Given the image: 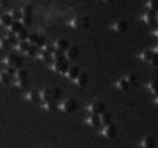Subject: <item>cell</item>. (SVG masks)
Masks as SVG:
<instances>
[{
  "instance_id": "27",
  "label": "cell",
  "mask_w": 158,
  "mask_h": 148,
  "mask_svg": "<svg viewBox=\"0 0 158 148\" xmlns=\"http://www.w3.org/2000/svg\"><path fill=\"white\" fill-rule=\"evenodd\" d=\"M27 38H29V32H27V30H25L24 27H22L21 32L16 35V39H18V43H19V41H27Z\"/></svg>"
},
{
  "instance_id": "9",
  "label": "cell",
  "mask_w": 158,
  "mask_h": 148,
  "mask_svg": "<svg viewBox=\"0 0 158 148\" xmlns=\"http://www.w3.org/2000/svg\"><path fill=\"white\" fill-rule=\"evenodd\" d=\"M68 62L67 60H65V62H54V63H52V71H54V73H67V70H68Z\"/></svg>"
},
{
  "instance_id": "30",
  "label": "cell",
  "mask_w": 158,
  "mask_h": 148,
  "mask_svg": "<svg viewBox=\"0 0 158 148\" xmlns=\"http://www.w3.org/2000/svg\"><path fill=\"white\" fill-rule=\"evenodd\" d=\"M11 47H13V44L8 41L6 38H2V39H0V49H2V50H10Z\"/></svg>"
},
{
  "instance_id": "32",
  "label": "cell",
  "mask_w": 158,
  "mask_h": 148,
  "mask_svg": "<svg viewBox=\"0 0 158 148\" xmlns=\"http://www.w3.org/2000/svg\"><path fill=\"white\" fill-rule=\"evenodd\" d=\"M125 80L128 82V85L131 87V85H135V84L138 82V76H136V74H133V73H130V74L125 77Z\"/></svg>"
},
{
  "instance_id": "29",
  "label": "cell",
  "mask_w": 158,
  "mask_h": 148,
  "mask_svg": "<svg viewBox=\"0 0 158 148\" xmlns=\"http://www.w3.org/2000/svg\"><path fill=\"white\" fill-rule=\"evenodd\" d=\"M49 88H51L52 101H57V99L60 98V88H59V87H56V85H52V87H49Z\"/></svg>"
},
{
  "instance_id": "43",
  "label": "cell",
  "mask_w": 158,
  "mask_h": 148,
  "mask_svg": "<svg viewBox=\"0 0 158 148\" xmlns=\"http://www.w3.org/2000/svg\"><path fill=\"white\" fill-rule=\"evenodd\" d=\"M0 16H2V14H0Z\"/></svg>"
},
{
  "instance_id": "37",
  "label": "cell",
  "mask_w": 158,
  "mask_h": 148,
  "mask_svg": "<svg viewBox=\"0 0 158 148\" xmlns=\"http://www.w3.org/2000/svg\"><path fill=\"white\" fill-rule=\"evenodd\" d=\"M25 55H27V57H35L36 55V47L35 46H30L27 49V52H25Z\"/></svg>"
},
{
  "instance_id": "35",
  "label": "cell",
  "mask_w": 158,
  "mask_h": 148,
  "mask_svg": "<svg viewBox=\"0 0 158 148\" xmlns=\"http://www.w3.org/2000/svg\"><path fill=\"white\" fill-rule=\"evenodd\" d=\"M146 88L153 93V96H156V82H155V80H150V82H147V84H146Z\"/></svg>"
},
{
  "instance_id": "2",
  "label": "cell",
  "mask_w": 158,
  "mask_h": 148,
  "mask_svg": "<svg viewBox=\"0 0 158 148\" xmlns=\"http://www.w3.org/2000/svg\"><path fill=\"white\" fill-rule=\"evenodd\" d=\"M70 27L74 30H84L89 27V18L85 16H76L70 21Z\"/></svg>"
},
{
  "instance_id": "39",
  "label": "cell",
  "mask_w": 158,
  "mask_h": 148,
  "mask_svg": "<svg viewBox=\"0 0 158 148\" xmlns=\"http://www.w3.org/2000/svg\"><path fill=\"white\" fill-rule=\"evenodd\" d=\"M10 6V3L6 2V0H0V10H6Z\"/></svg>"
},
{
  "instance_id": "16",
  "label": "cell",
  "mask_w": 158,
  "mask_h": 148,
  "mask_svg": "<svg viewBox=\"0 0 158 148\" xmlns=\"http://www.w3.org/2000/svg\"><path fill=\"white\" fill-rule=\"evenodd\" d=\"M40 99H41L43 102H49L52 101V95H51V88H43V90H40Z\"/></svg>"
},
{
  "instance_id": "15",
  "label": "cell",
  "mask_w": 158,
  "mask_h": 148,
  "mask_svg": "<svg viewBox=\"0 0 158 148\" xmlns=\"http://www.w3.org/2000/svg\"><path fill=\"white\" fill-rule=\"evenodd\" d=\"M142 21L146 24H155L156 22V11H146V14L142 16Z\"/></svg>"
},
{
  "instance_id": "14",
  "label": "cell",
  "mask_w": 158,
  "mask_h": 148,
  "mask_svg": "<svg viewBox=\"0 0 158 148\" xmlns=\"http://www.w3.org/2000/svg\"><path fill=\"white\" fill-rule=\"evenodd\" d=\"M85 125H89V126H92V128L101 126V123H100V115H90L89 118H85Z\"/></svg>"
},
{
  "instance_id": "3",
  "label": "cell",
  "mask_w": 158,
  "mask_h": 148,
  "mask_svg": "<svg viewBox=\"0 0 158 148\" xmlns=\"http://www.w3.org/2000/svg\"><path fill=\"white\" fill-rule=\"evenodd\" d=\"M27 41H29V44H30V46H35V47H43V46L46 44V38H44V35L35 32V33H29Z\"/></svg>"
},
{
  "instance_id": "42",
  "label": "cell",
  "mask_w": 158,
  "mask_h": 148,
  "mask_svg": "<svg viewBox=\"0 0 158 148\" xmlns=\"http://www.w3.org/2000/svg\"><path fill=\"white\" fill-rule=\"evenodd\" d=\"M48 148H54V146H48Z\"/></svg>"
},
{
  "instance_id": "17",
  "label": "cell",
  "mask_w": 158,
  "mask_h": 148,
  "mask_svg": "<svg viewBox=\"0 0 158 148\" xmlns=\"http://www.w3.org/2000/svg\"><path fill=\"white\" fill-rule=\"evenodd\" d=\"M15 79H16V82H22V80H29V71H25V70H18L15 73Z\"/></svg>"
},
{
  "instance_id": "11",
  "label": "cell",
  "mask_w": 158,
  "mask_h": 148,
  "mask_svg": "<svg viewBox=\"0 0 158 148\" xmlns=\"http://www.w3.org/2000/svg\"><path fill=\"white\" fill-rule=\"evenodd\" d=\"M54 46V49L56 50H60V52H65L68 47H70V43H68V39H65V38H59L57 41L52 44Z\"/></svg>"
},
{
  "instance_id": "7",
  "label": "cell",
  "mask_w": 158,
  "mask_h": 148,
  "mask_svg": "<svg viewBox=\"0 0 158 148\" xmlns=\"http://www.w3.org/2000/svg\"><path fill=\"white\" fill-rule=\"evenodd\" d=\"M76 101L74 99H65V101H62L60 104H59V109L60 110H63V112H67V114H70V112H73V110H76Z\"/></svg>"
},
{
  "instance_id": "4",
  "label": "cell",
  "mask_w": 158,
  "mask_h": 148,
  "mask_svg": "<svg viewBox=\"0 0 158 148\" xmlns=\"http://www.w3.org/2000/svg\"><path fill=\"white\" fill-rule=\"evenodd\" d=\"M87 110L90 112V115H100L106 110V107H104V102H101V101H92L87 106Z\"/></svg>"
},
{
  "instance_id": "40",
  "label": "cell",
  "mask_w": 158,
  "mask_h": 148,
  "mask_svg": "<svg viewBox=\"0 0 158 148\" xmlns=\"http://www.w3.org/2000/svg\"><path fill=\"white\" fill-rule=\"evenodd\" d=\"M16 85L19 87V88H25L29 85V80H22V82H16Z\"/></svg>"
},
{
  "instance_id": "26",
  "label": "cell",
  "mask_w": 158,
  "mask_h": 148,
  "mask_svg": "<svg viewBox=\"0 0 158 148\" xmlns=\"http://www.w3.org/2000/svg\"><path fill=\"white\" fill-rule=\"evenodd\" d=\"M22 14H27V16H33V6L30 3H25L22 5V8H19Z\"/></svg>"
},
{
  "instance_id": "34",
  "label": "cell",
  "mask_w": 158,
  "mask_h": 148,
  "mask_svg": "<svg viewBox=\"0 0 158 148\" xmlns=\"http://www.w3.org/2000/svg\"><path fill=\"white\" fill-rule=\"evenodd\" d=\"M40 60H41V62H52V55H51V54H48V52H44V50H41V52H40Z\"/></svg>"
},
{
  "instance_id": "5",
  "label": "cell",
  "mask_w": 158,
  "mask_h": 148,
  "mask_svg": "<svg viewBox=\"0 0 158 148\" xmlns=\"http://www.w3.org/2000/svg\"><path fill=\"white\" fill-rule=\"evenodd\" d=\"M156 52H158V49L155 47V49H147V50H142L141 52V60L142 62H146V63H152V62H155L156 60Z\"/></svg>"
},
{
  "instance_id": "25",
  "label": "cell",
  "mask_w": 158,
  "mask_h": 148,
  "mask_svg": "<svg viewBox=\"0 0 158 148\" xmlns=\"http://www.w3.org/2000/svg\"><path fill=\"white\" fill-rule=\"evenodd\" d=\"M15 47H16V50H19V52L25 54V52H27V49L30 47V44H29V41H19Z\"/></svg>"
},
{
  "instance_id": "36",
  "label": "cell",
  "mask_w": 158,
  "mask_h": 148,
  "mask_svg": "<svg viewBox=\"0 0 158 148\" xmlns=\"http://www.w3.org/2000/svg\"><path fill=\"white\" fill-rule=\"evenodd\" d=\"M32 22H33V16L22 14V18H21V24H24V25H30Z\"/></svg>"
},
{
  "instance_id": "24",
  "label": "cell",
  "mask_w": 158,
  "mask_h": 148,
  "mask_svg": "<svg viewBox=\"0 0 158 148\" xmlns=\"http://www.w3.org/2000/svg\"><path fill=\"white\" fill-rule=\"evenodd\" d=\"M57 109H59L57 101H49V102H44V110H48V112H56Z\"/></svg>"
},
{
  "instance_id": "23",
  "label": "cell",
  "mask_w": 158,
  "mask_h": 148,
  "mask_svg": "<svg viewBox=\"0 0 158 148\" xmlns=\"http://www.w3.org/2000/svg\"><path fill=\"white\" fill-rule=\"evenodd\" d=\"M24 98L27 99V101H38V99H40V93H38L36 90H30V91L25 93Z\"/></svg>"
},
{
  "instance_id": "10",
  "label": "cell",
  "mask_w": 158,
  "mask_h": 148,
  "mask_svg": "<svg viewBox=\"0 0 158 148\" xmlns=\"http://www.w3.org/2000/svg\"><path fill=\"white\" fill-rule=\"evenodd\" d=\"M111 29H112L114 32H117V33H125V32H127V29H128V24H127V21L120 19V21L114 22Z\"/></svg>"
},
{
  "instance_id": "22",
  "label": "cell",
  "mask_w": 158,
  "mask_h": 148,
  "mask_svg": "<svg viewBox=\"0 0 158 148\" xmlns=\"http://www.w3.org/2000/svg\"><path fill=\"white\" fill-rule=\"evenodd\" d=\"M115 88H117V90H120V91H125V90L130 88V85H128V82L125 80V77H122V79H118V80H117V82H115Z\"/></svg>"
},
{
  "instance_id": "33",
  "label": "cell",
  "mask_w": 158,
  "mask_h": 148,
  "mask_svg": "<svg viewBox=\"0 0 158 148\" xmlns=\"http://www.w3.org/2000/svg\"><path fill=\"white\" fill-rule=\"evenodd\" d=\"M11 22H13V21H11V18L8 16V13H6V14H2V16H0V24H2L3 27H8Z\"/></svg>"
},
{
  "instance_id": "38",
  "label": "cell",
  "mask_w": 158,
  "mask_h": 148,
  "mask_svg": "<svg viewBox=\"0 0 158 148\" xmlns=\"http://www.w3.org/2000/svg\"><path fill=\"white\" fill-rule=\"evenodd\" d=\"M146 5H147V11H156V3L153 2V0H149Z\"/></svg>"
},
{
  "instance_id": "6",
  "label": "cell",
  "mask_w": 158,
  "mask_h": 148,
  "mask_svg": "<svg viewBox=\"0 0 158 148\" xmlns=\"http://www.w3.org/2000/svg\"><path fill=\"white\" fill-rule=\"evenodd\" d=\"M101 136L106 139H114L117 136V126L115 125H104L101 129Z\"/></svg>"
},
{
  "instance_id": "28",
  "label": "cell",
  "mask_w": 158,
  "mask_h": 148,
  "mask_svg": "<svg viewBox=\"0 0 158 148\" xmlns=\"http://www.w3.org/2000/svg\"><path fill=\"white\" fill-rule=\"evenodd\" d=\"M65 52H60V50H56L52 54V62H65Z\"/></svg>"
},
{
  "instance_id": "19",
  "label": "cell",
  "mask_w": 158,
  "mask_h": 148,
  "mask_svg": "<svg viewBox=\"0 0 158 148\" xmlns=\"http://www.w3.org/2000/svg\"><path fill=\"white\" fill-rule=\"evenodd\" d=\"M8 16L11 18V21H19V22H21L22 13H21V10H19V8H13V10H10V11H8Z\"/></svg>"
},
{
  "instance_id": "31",
  "label": "cell",
  "mask_w": 158,
  "mask_h": 148,
  "mask_svg": "<svg viewBox=\"0 0 158 148\" xmlns=\"http://www.w3.org/2000/svg\"><path fill=\"white\" fill-rule=\"evenodd\" d=\"M10 74L6 73V71H3V73H0V84L2 85H8L10 84Z\"/></svg>"
},
{
  "instance_id": "1",
  "label": "cell",
  "mask_w": 158,
  "mask_h": 148,
  "mask_svg": "<svg viewBox=\"0 0 158 148\" xmlns=\"http://www.w3.org/2000/svg\"><path fill=\"white\" fill-rule=\"evenodd\" d=\"M3 65L6 66V70H13V71H18L22 68V58L16 54H10L3 58Z\"/></svg>"
},
{
  "instance_id": "18",
  "label": "cell",
  "mask_w": 158,
  "mask_h": 148,
  "mask_svg": "<svg viewBox=\"0 0 158 148\" xmlns=\"http://www.w3.org/2000/svg\"><path fill=\"white\" fill-rule=\"evenodd\" d=\"M139 146L141 148H155V139L153 137H144L142 140H141V143H139Z\"/></svg>"
},
{
  "instance_id": "21",
  "label": "cell",
  "mask_w": 158,
  "mask_h": 148,
  "mask_svg": "<svg viewBox=\"0 0 158 148\" xmlns=\"http://www.w3.org/2000/svg\"><path fill=\"white\" fill-rule=\"evenodd\" d=\"M111 120H112V115L109 112L104 110L103 114H100V123L104 126V125H111Z\"/></svg>"
},
{
  "instance_id": "41",
  "label": "cell",
  "mask_w": 158,
  "mask_h": 148,
  "mask_svg": "<svg viewBox=\"0 0 158 148\" xmlns=\"http://www.w3.org/2000/svg\"><path fill=\"white\" fill-rule=\"evenodd\" d=\"M40 148H48V146H40Z\"/></svg>"
},
{
  "instance_id": "8",
  "label": "cell",
  "mask_w": 158,
  "mask_h": 148,
  "mask_svg": "<svg viewBox=\"0 0 158 148\" xmlns=\"http://www.w3.org/2000/svg\"><path fill=\"white\" fill-rule=\"evenodd\" d=\"M79 52H81V50H79L77 46H70L67 50H65V58H67V62L77 58V57H79Z\"/></svg>"
},
{
  "instance_id": "12",
  "label": "cell",
  "mask_w": 158,
  "mask_h": 148,
  "mask_svg": "<svg viewBox=\"0 0 158 148\" xmlns=\"http://www.w3.org/2000/svg\"><path fill=\"white\" fill-rule=\"evenodd\" d=\"M81 74V70L77 68V66H68L67 73H65V76H67L70 80H76V77Z\"/></svg>"
},
{
  "instance_id": "20",
  "label": "cell",
  "mask_w": 158,
  "mask_h": 148,
  "mask_svg": "<svg viewBox=\"0 0 158 148\" xmlns=\"http://www.w3.org/2000/svg\"><path fill=\"white\" fill-rule=\"evenodd\" d=\"M74 82H76V85H77V87H85V84L89 82V76H87L85 73H81V74H79V76L76 77Z\"/></svg>"
},
{
  "instance_id": "13",
  "label": "cell",
  "mask_w": 158,
  "mask_h": 148,
  "mask_svg": "<svg viewBox=\"0 0 158 148\" xmlns=\"http://www.w3.org/2000/svg\"><path fill=\"white\" fill-rule=\"evenodd\" d=\"M22 29V24L19 21H13L10 25H8V33H13V35H18Z\"/></svg>"
}]
</instances>
